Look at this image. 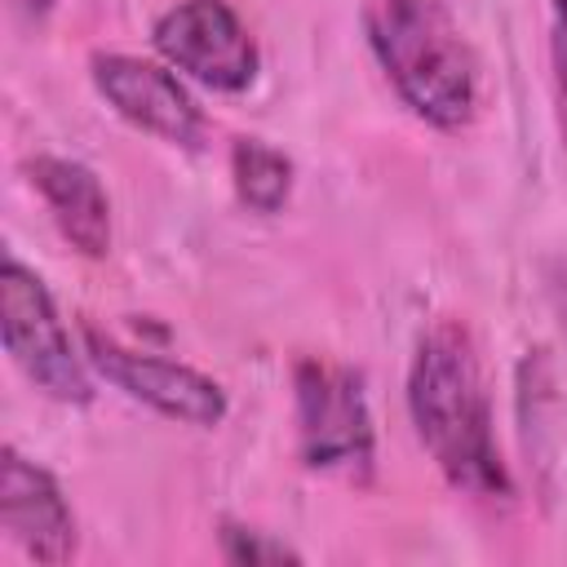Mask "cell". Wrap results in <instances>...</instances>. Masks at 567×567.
I'll return each instance as SVG.
<instances>
[{
  "label": "cell",
  "instance_id": "6da1fadb",
  "mask_svg": "<svg viewBox=\"0 0 567 567\" xmlns=\"http://www.w3.org/2000/svg\"><path fill=\"white\" fill-rule=\"evenodd\" d=\"M408 416L439 474L474 501H509L514 478L496 443L478 341L461 319H434L408 363Z\"/></svg>",
  "mask_w": 567,
  "mask_h": 567
},
{
  "label": "cell",
  "instance_id": "7a4b0ae2",
  "mask_svg": "<svg viewBox=\"0 0 567 567\" xmlns=\"http://www.w3.org/2000/svg\"><path fill=\"white\" fill-rule=\"evenodd\" d=\"M363 40L399 102L439 133H465L483 102L474 44L447 0H363Z\"/></svg>",
  "mask_w": 567,
  "mask_h": 567
},
{
  "label": "cell",
  "instance_id": "3957f363",
  "mask_svg": "<svg viewBox=\"0 0 567 567\" xmlns=\"http://www.w3.org/2000/svg\"><path fill=\"white\" fill-rule=\"evenodd\" d=\"M292 416H297V456L310 474L341 483H372L377 474V425L363 390V372L306 354L292 368Z\"/></svg>",
  "mask_w": 567,
  "mask_h": 567
},
{
  "label": "cell",
  "instance_id": "277c9868",
  "mask_svg": "<svg viewBox=\"0 0 567 567\" xmlns=\"http://www.w3.org/2000/svg\"><path fill=\"white\" fill-rule=\"evenodd\" d=\"M0 337L13 368L44 399L62 408L93 403V363L84 346L71 341V328L58 315L49 284L18 252H4L0 266Z\"/></svg>",
  "mask_w": 567,
  "mask_h": 567
},
{
  "label": "cell",
  "instance_id": "5b68a950",
  "mask_svg": "<svg viewBox=\"0 0 567 567\" xmlns=\"http://www.w3.org/2000/svg\"><path fill=\"white\" fill-rule=\"evenodd\" d=\"M80 346L106 385H115L120 394H128L133 403L151 408L164 421H177L190 430H217L230 412L226 385L217 377L182 363V359L133 346V341H124L97 323H84Z\"/></svg>",
  "mask_w": 567,
  "mask_h": 567
},
{
  "label": "cell",
  "instance_id": "8992f818",
  "mask_svg": "<svg viewBox=\"0 0 567 567\" xmlns=\"http://www.w3.org/2000/svg\"><path fill=\"white\" fill-rule=\"evenodd\" d=\"M151 49L213 93H248L261 75V49L230 0H173L151 22Z\"/></svg>",
  "mask_w": 567,
  "mask_h": 567
},
{
  "label": "cell",
  "instance_id": "52a82bcc",
  "mask_svg": "<svg viewBox=\"0 0 567 567\" xmlns=\"http://www.w3.org/2000/svg\"><path fill=\"white\" fill-rule=\"evenodd\" d=\"M89 80H93L97 97L137 133L159 137L182 151L199 146L204 111H199L195 93L186 89V75H177L168 62L102 49L89 58Z\"/></svg>",
  "mask_w": 567,
  "mask_h": 567
},
{
  "label": "cell",
  "instance_id": "ba28073f",
  "mask_svg": "<svg viewBox=\"0 0 567 567\" xmlns=\"http://www.w3.org/2000/svg\"><path fill=\"white\" fill-rule=\"evenodd\" d=\"M0 527L31 563L58 567L80 549V518L62 483L13 443L0 447Z\"/></svg>",
  "mask_w": 567,
  "mask_h": 567
},
{
  "label": "cell",
  "instance_id": "9c48e42d",
  "mask_svg": "<svg viewBox=\"0 0 567 567\" xmlns=\"http://www.w3.org/2000/svg\"><path fill=\"white\" fill-rule=\"evenodd\" d=\"M31 190L44 199L58 235L89 261H102L111 252V195L102 177L71 155H31L22 164Z\"/></svg>",
  "mask_w": 567,
  "mask_h": 567
},
{
  "label": "cell",
  "instance_id": "30bf717a",
  "mask_svg": "<svg viewBox=\"0 0 567 567\" xmlns=\"http://www.w3.org/2000/svg\"><path fill=\"white\" fill-rule=\"evenodd\" d=\"M292 182H297V164L261 142V137H235L230 142V186H235V199L248 208V213H279L292 195Z\"/></svg>",
  "mask_w": 567,
  "mask_h": 567
},
{
  "label": "cell",
  "instance_id": "8fae6325",
  "mask_svg": "<svg viewBox=\"0 0 567 567\" xmlns=\"http://www.w3.org/2000/svg\"><path fill=\"white\" fill-rule=\"evenodd\" d=\"M217 545H221V558L235 563V567L301 563V554H297L288 540H279V536H270V532H261V527H252V523H239V518H221Z\"/></svg>",
  "mask_w": 567,
  "mask_h": 567
},
{
  "label": "cell",
  "instance_id": "7c38bea8",
  "mask_svg": "<svg viewBox=\"0 0 567 567\" xmlns=\"http://www.w3.org/2000/svg\"><path fill=\"white\" fill-rule=\"evenodd\" d=\"M549 66H554L558 128H563V146H567V0H549Z\"/></svg>",
  "mask_w": 567,
  "mask_h": 567
},
{
  "label": "cell",
  "instance_id": "4fadbf2b",
  "mask_svg": "<svg viewBox=\"0 0 567 567\" xmlns=\"http://www.w3.org/2000/svg\"><path fill=\"white\" fill-rule=\"evenodd\" d=\"M9 9H13L22 22L40 27V22H49V13L58 9V0H9Z\"/></svg>",
  "mask_w": 567,
  "mask_h": 567
}]
</instances>
